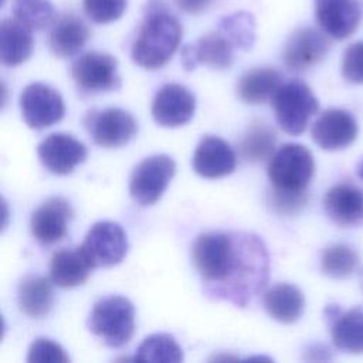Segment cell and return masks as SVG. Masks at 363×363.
I'll return each instance as SVG.
<instances>
[{
    "mask_svg": "<svg viewBox=\"0 0 363 363\" xmlns=\"http://www.w3.org/2000/svg\"><path fill=\"white\" fill-rule=\"evenodd\" d=\"M328 217L343 227L363 224V189L350 183L330 187L323 199Z\"/></svg>",
    "mask_w": 363,
    "mask_h": 363,
    "instance_id": "obj_20",
    "label": "cell"
},
{
    "mask_svg": "<svg viewBox=\"0 0 363 363\" xmlns=\"http://www.w3.org/2000/svg\"><path fill=\"white\" fill-rule=\"evenodd\" d=\"M191 261L210 299L245 308L268 282L269 255L264 241L245 231L200 234Z\"/></svg>",
    "mask_w": 363,
    "mask_h": 363,
    "instance_id": "obj_1",
    "label": "cell"
},
{
    "mask_svg": "<svg viewBox=\"0 0 363 363\" xmlns=\"http://www.w3.org/2000/svg\"><path fill=\"white\" fill-rule=\"evenodd\" d=\"M359 132L354 116L339 108L323 111L312 125L313 142L325 150H339L354 142Z\"/></svg>",
    "mask_w": 363,
    "mask_h": 363,
    "instance_id": "obj_13",
    "label": "cell"
},
{
    "mask_svg": "<svg viewBox=\"0 0 363 363\" xmlns=\"http://www.w3.org/2000/svg\"><path fill=\"white\" fill-rule=\"evenodd\" d=\"M269 204L274 211L278 214L292 216L296 214L308 201V191L303 193H289V191H279L271 189L268 193Z\"/></svg>",
    "mask_w": 363,
    "mask_h": 363,
    "instance_id": "obj_35",
    "label": "cell"
},
{
    "mask_svg": "<svg viewBox=\"0 0 363 363\" xmlns=\"http://www.w3.org/2000/svg\"><path fill=\"white\" fill-rule=\"evenodd\" d=\"M71 77L75 85L85 92L115 91L121 88L118 61L104 52H85L71 65Z\"/></svg>",
    "mask_w": 363,
    "mask_h": 363,
    "instance_id": "obj_8",
    "label": "cell"
},
{
    "mask_svg": "<svg viewBox=\"0 0 363 363\" xmlns=\"http://www.w3.org/2000/svg\"><path fill=\"white\" fill-rule=\"evenodd\" d=\"M315 172V162L311 150L299 143L281 146L269 159L268 179L274 190L303 193Z\"/></svg>",
    "mask_w": 363,
    "mask_h": 363,
    "instance_id": "obj_4",
    "label": "cell"
},
{
    "mask_svg": "<svg viewBox=\"0 0 363 363\" xmlns=\"http://www.w3.org/2000/svg\"><path fill=\"white\" fill-rule=\"evenodd\" d=\"M20 109L24 122L31 129H44L62 119L65 105L61 95L51 86L34 82L20 95Z\"/></svg>",
    "mask_w": 363,
    "mask_h": 363,
    "instance_id": "obj_10",
    "label": "cell"
},
{
    "mask_svg": "<svg viewBox=\"0 0 363 363\" xmlns=\"http://www.w3.org/2000/svg\"><path fill=\"white\" fill-rule=\"evenodd\" d=\"M128 0H82L85 14L96 24H108L122 17Z\"/></svg>",
    "mask_w": 363,
    "mask_h": 363,
    "instance_id": "obj_32",
    "label": "cell"
},
{
    "mask_svg": "<svg viewBox=\"0 0 363 363\" xmlns=\"http://www.w3.org/2000/svg\"><path fill=\"white\" fill-rule=\"evenodd\" d=\"M94 268L92 261L79 245L57 251L51 258L50 275L57 286L74 288L82 285Z\"/></svg>",
    "mask_w": 363,
    "mask_h": 363,
    "instance_id": "obj_22",
    "label": "cell"
},
{
    "mask_svg": "<svg viewBox=\"0 0 363 363\" xmlns=\"http://www.w3.org/2000/svg\"><path fill=\"white\" fill-rule=\"evenodd\" d=\"M89 38V28L84 20L75 14L67 13L60 16L51 24L48 45L51 52L58 58L77 55Z\"/></svg>",
    "mask_w": 363,
    "mask_h": 363,
    "instance_id": "obj_21",
    "label": "cell"
},
{
    "mask_svg": "<svg viewBox=\"0 0 363 363\" xmlns=\"http://www.w3.org/2000/svg\"><path fill=\"white\" fill-rule=\"evenodd\" d=\"M359 254L346 244L328 245L320 258V268L325 275L336 279L350 277L359 267Z\"/></svg>",
    "mask_w": 363,
    "mask_h": 363,
    "instance_id": "obj_30",
    "label": "cell"
},
{
    "mask_svg": "<svg viewBox=\"0 0 363 363\" xmlns=\"http://www.w3.org/2000/svg\"><path fill=\"white\" fill-rule=\"evenodd\" d=\"M31 28L17 18H4L0 23V60L7 67L27 61L34 50Z\"/></svg>",
    "mask_w": 363,
    "mask_h": 363,
    "instance_id": "obj_23",
    "label": "cell"
},
{
    "mask_svg": "<svg viewBox=\"0 0 363 363\" xmlns=\"http://www.w3.org/2000/svg\"><path fill=\"white\" fill-rule=\"evenodd\" d=\"M211 0H174L176 6L187 14H200L204 11Z\"/></svg>",
    "mask_w": 363,
    "mask_h": 363,
    "instance_id": "obj_36",
    "label": "cell"
},
{
    "mask_svg": "<svg viewBox=\"0 0 363 363\" xmlns=\"http://www.w3.org/2000/svg\"><path fill=\"white\" fill-rule=\"evenodd\" d=\"M326 320L330 326L333 345L346 353H363V308L342 312L337 305H328Z\"/></svg>",
    "mask_w": 363,
    "mask_h": 363,
    "instance_id": "obj_19",
    "label": "cell"
},
{
    "mask_svg": "<svg viewBox=\"0 0 363 363\" xmlns=\"http://www.w3.org/2000/svg\"><path fill=\"white\" fill-rule=\"evenodd\" d=\"M262 303L269 316L281 323L296 322L305 309L302 291L288 282L268 288L262 295Z\"/></svg>",
    "mask_w": 363,
    "mask_h": 363,
    "instance_id": "obj_24",
    "label": "cell"
},
{
    "mask_svg": "<svg viewBox=\"0 0 363 363\" xmlns=\"http://www.w3.org/2000/svg\"><path fill=\"white\" fill-rule=\"evenodd\" d=\"M54 303L52 286L48 278L41 275H27L18 286V306L28 318L45 316Z\"/></svg>",
    "mask_w": 363,
    "mask_h": 363,
    "instance_id": "obj_26",
    "label": "cell"
},
{
    "mask_svg": "<svg viewBox=\"0 0 363 363\" xmlns=\"http://www.w3.org/2000/svg\"><path fill=\"white\" fill-rule=\"evenodd\" d=\"M81 248L94 267H113L126 257V233L115 221H98L86 233Z\"/></svg>",
    "mask_w": 363,
    "mask_h": 363,
    "instance_id": "obj_9",
    "label": "cell"
},
{
    "mask_svg": "<svg viewBox=\"0 0 363 363\" xmlns=\"http://www.w3.org/2000/svg\"><path fill=\"white\" fill-rule=\"evenodd\" d=\"M37 155L47 170L64 176L86 159V147L72 135L55 132L41 140Z\"/></svg>",
    "mask_w": 363,
    "mask_h": 363,
    "instance_id": "obj_12",
    "label": "cell"
},
{
    "mask_svg": "<svg viewBox=\"0 0 363 363\" xmlns=\"http://www.w3.org/2000/svg\"><path fill=\"white\" fill-rule=\"evenodd\" d=\"M282 74L269 67L245 71L237 82L238 98L250 105H259L271 99L282 85Z\"/></svg>",
    "mask_w": 363,
    "mask_h": 363,
    "instance_id": "obj_25",
    "label": "cell"
},
{
    "mask_svg": "<svg viewBox=\"0 0 363 363\" xmlns=\"http://www.w3.org/2000/svg\"><path fill=\"white\" fill-rule=\"evenodd\" d=\"M88 329L109 347L123 346L135 332L132 302L119 295L99 299L88 316Z\"/></svg>",
    "mask_w": 363,
    "mask_h": 363,
    "instance_id": "obj_3",
    "label": "cell"
},
{
    "mask_svg": "<svg viewBox=\"0 0 363 363\" xmlns=\"http://www.w3.org/2000/svg\"><path fill=\"white\" fill-rule=\"evenodd\" d=\"M237 163L233 147L221 138L204 136L193 155V169L197 174L206 179H218L234 172Z\"/></svg>",
    "mask_w": 363,
    "mask_h": 363,
    "instance_id": "obj_18",
    "label": "cell"
},
{
    "mask_svg": "<svg viewBox=\"0 0 363 363\" xmlns=\"http://www.w3.org/2000/svg\"><path fill=\"white\" fill-rule=\"evenodd\" d=\"M271 104L281 129L294 136L306 129L309 119L319 109L318 98L299 79L284 82L271 98Z\"/></svg>",
    "mask_w": 363,
    "mask_h": 363,
    "instance_id": "obj_5",
    "label": "cell"
},
{
    "mask_svg": "<svg viewBox=\"0 0 363 363\" xmlns=\"http://www.w3.org/2000/svg\"><path fill=\"white\" fill-rule=\"evenodd\" d=\"M28 363H68L69 357L65 350L47 337L35 339L27 353Z\"/></svg>",
    "mask_w": 363,
    "mask_h": 363,
    "instance_id": "obj_33",
    "label": "cell"
},
{
    "mask_svg": "<svg viewBox=\"0 0 363 363\" xmlns=\"http://www.w3.org/2000/svg\"><path fill=\"white\" fill-rule=\"evenodd\" d=\"M143 21L132 44V60L142 68L157 69L167 64L177 50L183 28L169 11L164 0H147Z\"/></svg>",
    "mask_w": 363,
    "mask_h": 363,
    "instance_id": "obj_2",
    "label": "cell"
},
{
    "mask_svg": "<svg viewBox=\"0 0 363 363\" xmlns=\"http://www.w3.org/2000/svg\"><path fill=\"white\" fill-rule=\"evenodd\" d=\"M176 173V163L167 155H153L143 159L130 176L129 193L140 206L155 204L167 189Z\"/></svg>",
    "mask_w": 363,
    "mask_h": 363,
    "instance_id": "obj_6",
    "label": "cell"
},
{
    "mask_svg": "<svg viewBox=\"0 0 363 363\" xmlns=\"http://www.w3.org/2000/svg\"><path fill=\"white\" fill-rule=\"evenodd\" d=\"M277 136L274 129L261 122H252L240 140V150L244 159L250 162H264L272 157Z\"/></svg>",
    "mask_w": 363,
    "mask_h": 363,
    "instance_id": "obj_27",
    "label": "cell"
},
{
    "mask_svg": "<svg viewBox=\"0 0 363 363\" xmlns=\"http://www.w3.org/2000/svg\"><path fill=\"white\" fill-rule=\"evenodd\" d=\"M329 51L328 38L312 27L296 28L286 40L282 61L289 71H305L320 62Z\"/></svg>",
    "mask_w": 363,
    "mask_h": 363,
    "instance_id": "obj_11",
    "label": "cell"
},
{
    "mask_svg": "<svg viewBox=\"0 0 363 363\" xmlns=\"http://www.w3.org/2000/svg\"><path fill=\"white\" fill-rule=\"evenodd\" d=\"M217 31L224 35L234 48L247 51L255 41V20L247 11H237L220 20Z\"/></svg>",
    "mask_w": 363,
    "mask_h": 363,
    "instance_id": "obj_29",
    "label": "cell"
},
{
    "mask_svg": "<svg viewBox=\"0 0 363 363\" xmlns=\"http://www.w3.org/2000/svg\"><path fill=\"white\" fill-rule=\"evenodd\" d=\"M315 17L325 34L343 40L359 27L362 10L357 0H315Z\"/></svg>",
    "mask_w": 363,
    "mask_h": 363,
    "instance_id": "obj_15",
    "label": "cell"
},
{
    "mask_svg": "<svg viewBox=\"0 0 363 363\" xmlns=\"http://www.w3.org/2000/svg\"><path fill=\"white\" fill-rule=\"evenodd\" d=\"M14 18L31 30H44L55 20V10L50 0H13Z\"/></svg>",
    "mask_w": 363,
    "mask_h": 363,
    "instance_id": "obj_31",
    "label": "cell"
},
{
    "mask_svg": "<svg viewBox=\"0 0 363 363\" xmlns=\"http://www.w3.org/2000/svg\"><path fill=\"white\" fill-rule=\"evenodd\" d=\"M133 359L139 362L179 363L183 360V350L172 335L155 333L143 339Z\"/></svg>",
    "mask_w": 363,
    "mask_h": 363,
    "instance_id": "obj_28",
    "label": "cell"
},
{
    "mask_svg": "<svg viewBox=\"0 0 363 363\" xmlns=\"http://www.w3.org/2000/svg\"><path fill=\"white\" fill-rule=\"evenodd\" d=\"M84 125L94 142L102 147H121L129 143L138 130L133 116L121 108L89 111Z\"/></svg>",
    "mask_w": 363,
    "mask_h": 363,
    "instance_id": "obj_7",
    "label": "cell"
},
{
    "mask_svg": "<svg viewBox=\"0 0 363 363\" xmlns=\"http://www.w3.org/2000/svg\"><path fill=\"white\" fill-rule=\"evenodd\" d=\"M342 75L347 82L363 84V41L350 44L342 60Z\"/></svg>",
    "mask_w": 363,
    "mask_h": 363,
    "instance_id": "obj_34",
    "label": "cell"
},
{
    "mask_svg": "<svg viewBox=\"0 0 363 363\" xmlns=\"http://www.w3.org/2000/svg\"><path fill=\"white\" fill-rule=\"evenodd\" d=\"M194 111V95L180 84H166L157 91L152 102V116L163 128H177L187 123Z\"/></svg>",
    "mask_w": 363,
    "mask_h": 363,
    "instance_id": "obj_14",
    "label": "cell"
},
{
    "mask_svg": "<svg viewBox=\"0 0 363 363\" xmlns=\"http://www.w3.org/2000/svg\"><path fill=\"white\" fill-rule=\"evenodd\" d=\"M233 44L218 31L200 37L182 48V64L187 71L204 64L214 69H228L234 61Z\"/></svg>",
    "mask_w": 363,
    "mask_h": 363,
    "instance_id": "obj_16",
    "label": "cell"
},
{
    "mask_svg": "<svg viewBox=\"0 0 363 363\" xmlns=\"http://www.w3.org/2000/svg\"><path fill=\"white\" fill-rule=\"evenodd\" d=\"M356 172H357V176H359V179H360V180H363V157H362V160L359 162Z\"/></svg>",
    "mask_w": 363,
    "mask_h": 363,
    "instance_id": "obj_37",
    "label": "cell"
},
{
    "mask_svg": "<svg viewBox=\"0 0 363 363\" xmlns=\"http://www.w3.org/2000/svg\"><path fill=\"white\" fill-rule=\"evenodd\" d=\"M71 218L69 203L64 197H51L31 214L30 230L38 242L54 244L67 234Z\"/></svg>",
    "mask_w": 363,
    "mask_h": 363,
    "instance_id": "obj_17",
    "label": "cell"
}]
</instances>
